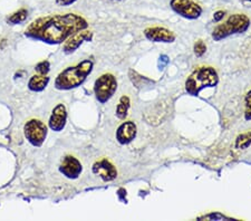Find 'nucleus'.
I'll return each mask as SVG.
<instances>
[{"instance_id": "f8f14e48", "label": "nucleus", "mask_w": 251, "mask_h": 221, "mask_svg": "<svg viewBox=\"0 0 251 221\" xmlns=\"http://www.w3.org/2000/svg\"><path fill=\"white\" fill-rule=\"evenodd\" d=\"M67 121V111L64 104H58L54 107L51 112V115L50 118V127L52 131L60 132L64 130L65 125H66Z\"/></svg>"}, {"instance_id": "b1692460", "label": "nucleus", "mask_w": 251, "mask_h": 221, "mask_svg": "<svg viewBox=\"0 0 251 221\" xmlns=\"http://www.w3.org/2000/svg\"><path fill=\"white\" fill-rule=\"evenodd\" d=\"M160 62H162V64H160V67H161V68H162V67H164V66L167 65V64L169 63L168 56H165V55L161 56V57H160Z\"/></svg>"}, {"instance_id": "4468645a", "label": "nucleus", "mask_w": 251, "mask_h": 221, "mask_svg": "<svg viewBox=\"0 0 251 221\" xmlns=\"http://www.w3.org/2000/svg\"><path fill=\"white\" fill-rule=\"evenodd\" d=\"M48 83H50V77L47 75H32L28 82V88L32 92H42L47 87Z\"/></svg>"}, {"instance_id": "20e7f679", "label": "nucleus", "mask_w": 251, "mask_h": 221, "mask_svg": "<svg viewBox=\"0 0 251 221\" xmlns=\"http://www.w3.org/2000/svg\"><path fill=\"white\" fill-rule=\"evenodd\" d=\"M250 26V19L245 14H233L226 20L225 23L218 25L212 31V38L219 42L229 36L241 34L248 29Z\"/></svg>"}, {"instance_id": "9b49d317", "label": "nucleus", "mask_w": 251, "mask_h": 221, "mask_svg": "<svg viewBox=\"0 0 251 221\" xmlns=\"http://www.w3.org/2000/svg\"><path fill=\"white\" fill-rule=\"evenodd\" d=\"M93 172L100 175V178H102L105 182H110L117 176V170L107 159H102L95 162L93 166Z\"/></svg>"}, {"instance_id": "dca6fc26", "label": "nucleus", "mask_w": 251, "mask_h": 221, "mask_svg": "<svg viewBox=\"0 0 251 221\" xmlns=\"http://www.w3.org/2000/svg\"><path fill=\"white\" fill-rule=\"evenodd\" d=\"M28 17V10L25 8H22L15 13L11 14L10 16L7 17V23L10 24V25H17V24H22L25 22Z\"/></svg>"}, {"instance_id": "f03ea898", "label": "nucleus", "mask_w": 251, "mask_h": 221, "mask_svg": "<svg viewBox=\"0 0 251 221\" xmlns=\"http://www.w3.org/2000/svg\"><path fill=\"white\" fill-rule=\"evenodd\" d=\"M93 67H94V63L91 59H85L76 64L75 66L65 68L56 77L55 87L57 90L68 91L82 85L87 76L92 73Z\"/></svg>"}, {"instance_id": "412c9836", "label": "nucleus", "mask_w": 251, "mask_h": 221, "mask_svg": "<svg viewBox=\"0 0 251 221\" xmlns=\"http://www.w3.org/2000/svg\"><path fill=\"white\" fill-rule=\"evenodd\" d=\"M201 219H206V220H233L231 218H229V217H226L221 214H218V212H214V214H209L206 216L203 217H200L199 218Z\"/></svg>"}, {"instance_id": "39448f33", "label": "nucleus", "mask_w": 251, "mask_h": 221, "mask_svg": "<svg viewBox=\"0 0 251 221\" xmlns=\"http://www.w3.org/2000/svg\"><path fill=\"white\" fill-rule=\"evenodd\" d=\"M117 90V80L114 75L110 73L103 74L95 80L94 93L100 103H106L110 100Z\"/></svg>"}, {"instance_id": "a878e982", "label": "nucleus", "mask_w": 251, "mask_h": 221, "mask_svg": "<svg viewBox=\"0 0 251 221\" xmlns=\"http://www.w3.org/2000/svg\"><path fill=\"white\" fill-rule=\"evenodd\" d=\"M247 1H249V2H251V0H247Z\"/></svg>"}, {"instance_id": "423d86ee", "label": "nucleus", "mask_w": 251, "mask_h": 221, "mask_svg": "<svg viewBox=\"0 0 251 221\" xmlns=\"http://www.w3.org/2000/svg\"><path fill=\"white\" fill-rule=\"evenodd\" d=\"M25 136L31 146L42 147L47 136V126L40 120H29L24 126Z\"/></svg>"}, {"instance_id": "7ed1b4c3", "label": "nucleus", "mask_w": 251, "mask_h": 221, "mask_svg": "<svg viewBox=\"0 0 251 221\" xmlns=\"http://www.w3.org/2000/svg\"><path fill=\"white\" fill-rule=\"evenodd\" d=\"M219 82V77L214 68L209 66L198 67L189 76L185 82V90L192 96H198L206 87H214Z\"/></svg>"}, {"instance_id": "9d476101", "label": "nucleus", "mask_w": 251, "mask_h": 221, "mask_svg": "<svg viewBox=\"0 0 251 221\" xmlns=\"http://www.w3.org/2000/svg\"><path fill=\"white\" fill-rule=\"evenodd\" d=\"M144 36L154 43H173L176 35L164 27H149L144 30Z\"/></svg>"}, {"instance_id": "aec40b11", "label": "nucleus", "mask_w": 251, "mask_h": 221, "mask_svg": "<svg viewBox=\"0 0 251 221\" xmlns=\"http://www.w3.org/2000/svg\"><path fill=\"white\" fill-rule=\"evenodd\" d=\"M246 110H245V119L247 121H251V90L246 95Z\"/></svg>"}, {"instance_id": "0eeeda50", "label": "nucleus", "mask_w": 251, "mask_h": 221, "mask_svg": "<svg viewBox=\"0 0 251 221\" xmlns=\"http://www.w3.org/2000/svg\"><path fill=\"white\" fill-rule=\"evenodd\" d=\"M170 7L174 13L187 19H197L202 14V7L193 0H171Z\"/></svg>"}, {"instance_id": "6ab92c4d", "label": "nucleus", "mask_w": 251, "mask_h": 221, "mask_svg": "<svg viewBox=\"0 0 251 221\" xmlns=\"http://www.w3.org/2000/svg\"><path fill=\"white\" fill-rule=\"evenodd\" d=\"M206 51V45L204 44L203 40L199 39L198 42L194 44V54H196L198 57H201L203 56Z\"/></svg>"}, {"instance_id": "f257e3e1", "label": "nucleus", "mask_w": 251, "mask_h": 221, "mask_svg": "<svg viewBox=\"0 0 251 221\" xmlns=\"http://www.w3.org/2000/svg\"><path fill=\"white\" fill-rule=\"evenodd\" d=\"M86 19L76 14H57L34 20L25 31L26 36L47 44H60L79 30L87 29Z\"/></svg>"}, {"instance_id": "f3484780", "label": "nucleus", "mask_w": 251, "mask_h": 221, "mask_svg": "<svg viewBox=\"0 0 251 221\" xmlns=\"http://www.w3.org/2000/svg\"><path fill=\"white\" fill-rule=\"evenodd\" d=\"M251 146V130L247 131L245 133H241L238 135L236 139V143H234V147L239 150H246Z\"/></svg>"}, {"instance_id": "ddd939ff", "label": "nucleus", "mask_w": 251, "mask_h": 221, "mask_svg": "<svg viewBox=\"0 0 251 221\" xmlns=\"http://www.w3.org/2000/svg\"><path fill=\"white\" fill-rule=\"evenodd\" d=\"M136 136V125L132 121L123 122L116 131V140L121 144L131 143Z\"/></svg>"}, {"instance_id": "a211bd4d", "label": "nucleus", "mask_w": 251, "mask_h": 221, "mask_svg": "<svg viewBox=\"0 0 251 221\" xmlns=\"http://www.w3.org/2000/svg\"><path fill=\"white\" fill-rule=\"evenodd\" d=\"M35 71L37 72L38 74L47 75L48 72L50 71V62H47V60H43V62L38 63L37 65H36V67H35Z\"/></svg>"}, {"instance_id": "2eb2a0df", "label": "nucleus", "mask_w": 251, "mask_h": 221, "mask_svg": "<svg viewBox=\"0 0 251 221\" xmlns=\"http://www.w3.org/2000/svg\"><path fill=\"white\" fill-rule=\"evenodd\" d=\"M129 105H131V100H129L128 96L123 95L122 98H120L119 105L116 107V116L121 120H124L127 116V112Z\"/></svg>"}, {"instance_id": "6e6552de", "label": "nucleus", "mask_w": 251, "mask_h": 221, "mask_svg": "<svg viewBox=\"0 0 251 221\" xmlns=\"http://www.w3.org/2000/svg\"><path fill=\"white\" fill-rule=\"evenodd\" d=\"M59 171L68 179H77L83 171L82 163L73 155H66L62 161Z\"/></svg>"}, {"instance_id": "1a4fd4ad", "label": "nucleus", "mask_w": 251, "mask_h": 221, "mask_svg": "<svg viewBox=\"0 0 251 221\" xmlns=\"http://www.w3.org/2000/svg\"><path fill=\"white\" fill-rule=\"evenodd\" d=\"M93 38V33L87 29H83L79 30L77 33H75L74 35H72L71 37H68L66 40H65L63 50L64 53L66 54H72L77 49V48L82 45L85 42H90Z\"/></svg>"}, {"instance_id": "4be33fe9", "label": "nucleus", "mask_w": 251, "mask_h": 221, "mask_svg": "<svg viewBox=\"0 0 251 221\" xmlns=\"http://www.w3.org/2000/svg\"><path fill=\"white\" fill-rule=\"evenodd\" d=\"M55 1H56V5L62 6V7H67V6L73 5V3H75L77 0H55Z\"/></svg>"}, {"instance_id": "5701e85b", "label": "nucleus", "mask_w": 251, "mask_h": 221, "mask_svg": "<svg viewBox=\"0 0 251 221\" xmlns=\"http://www.w3.org/2000/svg\"><path fill=\"white\" fill-rule=\"evenodd\" d=\"M226 16V13L224 10H218V11H216V13H214V15H213V20L216 23H218V22H220L221 19H224V17Z\"/></svg>"}, {"instance_id": "393cba45", "label": "nucleus", "mask_w": 251, "mask_h": 221, "mask_svg": "<svg viewBox=\"0 0 251 221\" xmlns=\"http://www.w3.org/2000/svg\"><path fill=\"white\" fill-rule=\"evenodd\" d=\"M117 195H119V198L122 200V201H126V199L124 198V196H126V191L124 190V189H120L119 192H117Z\"/></svg>"}]
</instances>
